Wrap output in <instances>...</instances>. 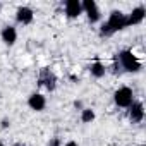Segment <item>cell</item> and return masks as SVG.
<instances>
[{
  "instance_id": "obj_1",
  "label": "cell",
  "mask_w": 146,
  "mask_h": 146,
  "mask_svg": "<svg viewBox=\"0 0 146 146\" xmlns=\"http://www.w3.org/2000/svg\"><path fill=\"white\" fill-rule=\"evenodd\" d=\"M124 28H127V16L124 12H120V11H113V12H110L108 21L105 24H102V29L100 31H102V35L110 36L115 31H120Z\"/></svg>"
},
{
  "instance_id": "obj_2",
  "label": "cell",
  "mask_w": 146,
  "mask_h": 146,
  "mask_svg": "<svg viewBox=\"0 0 146 146\" xmlns=\"http://www.w3.org/2000/svg\"><path fill=\"white\" fill-rule=\"evenodd\" d=\"M119 60H120V65L127 70V72H137L141 69V62L136 58V55L129 50H122L119 53Z\"/></svg>"
},
{
  "instance_id": "obj_21",
  "label": "cell",
  "mask_w": 146,
  "mask_h": 146,
  "mask_svg": "<svg viewBox=\"0 0 146 146\" xmlns=\"http://www.w3.org/2000/svg\"><path fill=\"white\" fill-rule=\"evenodd\" d=\"M0 9H2V4H0Z\"/></svg>"
},
{
  "instance_id": "obj_6",
  "label": "cell",
  "mask_w": 146,
  "mask_h": 146,
  "mask_svg": "<svg viewBox=\"0 0 146 146\" xmlns=\"http://www.w3.org/2000/svg\"><path fill=\"white\" fill-rule=\"evenodd\" d=\"M28 105H29V108H33V110H36V112H41V110L46 107V98H45L43 95H40V93H33V95L28 98Z\"/></svg>"
},
{
  "instance_id": "obj_17",
  "label": "cell",
  "mask_w": 146,
  "mask_h": 146,
  "mask_svg": "<svg viewBox=\"0 0 146 146\" xmlns=\"http://www.w3.org/2000/svg\"><path fill=\"white\" fill-rule=\"evenodd\" d=\"M65 146H79V144H78L76 141H67V143H65Z\"/></svg>"
},
{
  "instance_id": "obj_13",
  "label": "cell",
  "mask_w": 146,
  "mask_h": 146,
  "mask_svg": "<svg viewBox=\"0 0 146 146\" xmlns=\"http://www.w3.org/2000/svg\"><path fill=\"white\" fill-rule=\"evenodd\" d=\"M81 7H83V12H90L96 9V2L95 0H84V2H81Z\"/></svg>"
},
{
  "instance_id": "obj_16",
  "label": "cell",
  "mask_w": 146,
  "mask_h": 146,
  "mask_svg": "<svg viewBox=\"0 0 146 146\" xmlns=\"http://www.w3.org/2000/svg\"><path fill=\"white\" fill-rule=\"evenodd\" d=\"M9 125H11V122H9L7 119H4V120H2V127H4V129H7Z\"/></svg>"
},
{
  "instance_id": "obj_4",
  "label": "cell",
  "mask_w": 146,
  "mask_h": 146,
  "mask_svg": "<svg viewBox=\"0 0 146 146\" xmlns=\"http://www.w3.org/2000/svg\"><path fill=\"white\" fill-rule=\"evenodd\" d=\"M129 119L134 124H139L144 119V107L141 102H132L129 105Z\"/></svg>"
},
{
  "instance_id": "obj_7",
  "label": "cell",
  "mask_w": 146,
  "mask_h": 146,
  "mask_svg": "<svg viewBox=\"0 0 146 146\" xmlns=\"http://www.w3.org/2000/svg\"><path fill=\"white\" fill-rule=\"evenodd\" d=\"M16 17L21 24H29V23H33L35 14H33V9H29V7H19L16 12Z\"/></svg>"
},
{
  "instance_id": "obj_9",
  "label": "cell",
  "mask_w": 146,
  "mask_h": 146,
  "mask_svg": "<svg viewBox=\"0 0 146 146\" xmlns=\"http://www.w3.org/2000/svg\"><path fill=\"white\" fill-rule=\"evenodd\" d=\"M55 83H57V79H55V76L52 74V72L48 70V69H45V70H41V76H40V84H43V86H46V90H55Z\"/></svg>"
},
{
  "instance_id": "obj_8",
  "label": "cell",
  "mask_w": 146,
  "mask_h": 146,
  "mask_svg": "<svg viewBox=\"0 0 146 146\" xmlns=\"http://www.w3.org/2000/svg\"><path fill=\"white\" fill-rule=\"evenodd\" d=\"M144 14H146V11H144V7H143V5H139V7L132 9V12L127 16V26H132V24H139V23H143Z\"/></svg>"
},
{
  "instance_id": "obj_11",
  "label": "cell",
  "mask_w": 146,
  "mask_h": 146,
  "mask_svg": "<svg viewBox=\"0 0 146 146\" xmlns=\"http://www.w3.org/2000/svg\"><path fill=\"white\" fill-rule=\"evenodd\" d=\"M90 70H91V74H93L95 78H103L105 72H107V69H105V65H103L102 62H93L91 67H90Z\"/></svg>"
},
{
  "instance_id": "obj_22",
  "label": "cell",
  "mask_w": 146,
  "mask_h": 146,
  "mask_svg": "<svg viewBox=\"0 0 146 146\" xmlns=\"http://www.w3.org/2000/svg\"><path fill=\"white\" fill-rule=\"evenodd\" d=\"M139 146H144V144H139Z\"/></svg>"
},
{
  "instance_id": "obj_3",
  "label": "cell",
  "mask_w": 146,
  "mask_h": 146,
  "mask_svg": "<svg viewBox=\"0 0 146 146\" xmlns=\"http://www.w3.org/2000/svg\"><path fill=\"white\" fill-rule=\"evenodd\" d=\"M132 90L129 88V86H122V88H119L117 91H115V95H113V100H115V103H117V107H122V108H125V107H129L134 100H132Z\"/></svg>"
},
{
  "instance_id": "obj_15",
  "label": "cell",
  "mask_w": 146,
  "mask_h": 146,
  "mask_svg": "<svg viewBox=\"0 0 146 146\" xmlns=\"http://www.w3.org/2000/svg\"><path fill=\"white\" fill-rule=\"evenodd\" d=\"M48 146H60V139L58 137H52L48 141Z\"/></svg>"
},
{
  "instance_id": "obj_10",
  "label": "cell",
  "mask_w": 146,
  "mask_h": 146,
  "mask_svg": "<svg viewBox=\"0 0 146 146\" xmlns=\"http://www.w3.org/2000/svg\"><path fill=\"white\" fill-rule=\"evenodd\" d=\"M16 40H17V31H16V28H14V26H5V28L2 29V41L11 46V45L16 43Z\"/></svg>"
},
{
  "instance_id": "obj_19",
  "label": "cell",
  "mask_w": 146,
  "mask_h": 146,
  "mask_svg": "<svg viewBox=\"0 0 146 146\" xmlns=\"http://www.w3.org/2000/svg\"><path fill=\"white\" fill-rule=\"evenodd\" d=\"M0 146H5V144H4V143H2V141H0Z\"/></svg>"
},
{
  "instance_id": "obj_20",
  "label": "cell",
  "mask_w": 146,
  "mask_h": 146,
  "mask_svg": "<svg viewBox=\"0 0 146 146\" xmlns=\"http://www.w3.org/2000/svg\"><path fill=\"white\" fill-rule=\"evenodd\" d=\"M14 146H23V144H14Z\"/></svg>"
},
{
  "instance_id": "obj_18",
  "label": "cell",
  "mask_w": 146,
  "mask_h": 146,
  "mask_svg": "<svg viewBox=\"0 0 146 146\" xmlns=\"http://www.w3.org/2000/svg\"><path fill=\"white\" fill-rule=\"evenodd\" d=\"M74 105H76V108H81V107H83V103H81V102H74Z\"/></svg>"
},
{
  "instance_id": "obj_5",
  "label": "cell",
  "mask_w": 146,
  "mask_h": 146,
  "mask_svg": "<svg viewBox=\"0 0 146 146\" xmlns=\"http://www.w3.org/2000/svg\"><path fill=\"white\" fill-rule=\"evenodd\" d=\"M83 14V7L79 0H67L65 2V16L70 19H76Z\"/></svg>"
},
{
  "instance_id": "obj_12",
  "label": "cell",
  "mask_w": 146,
  "mask_h": 146,
  "mask_svg": "<svg viewBox=\"0 0 146 146\" xmlns=\"http://www.w3.org/2000/svg\"><path fill=\"white\" fill-rule=\"evenodd\" d=\"M81 120H83L84 124L93 122V120H95V112H93L91 108H83V110H81Z\"/></svg>"
},
{
  "instance_id": "obj_14",
  "label": "cell",
  "mask_w": 146,
  "mask_h": 146,
  "mask_svg": "<svg viewBox=\"0 0 146 146\" xmlns=\"http://www.w3.org/2000/svg\"><path fill=\"white\" fill-rule=\"evenodd\" d=\"M86 14H88L90 23H96V21H100V11H98V7L93 9V11H90V12H86Z\"/></svg>"
}]
</instances>
